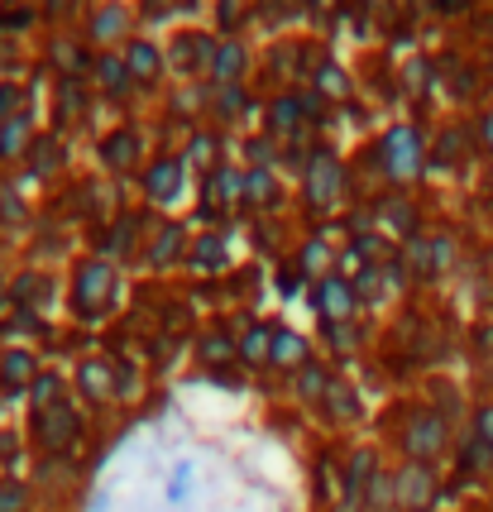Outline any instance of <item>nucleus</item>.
<instances>
[{
  "instance_id": "nucleus-54",
  "label": "nucleus",
  "mask_w": 493,
  "mask_h": 512,
  "mask_svg": "<svg viewBox=\"0 0 493 512\" xmlns=\"http://www.w3.org/2000/svg\"><path fill=\"white\" fill-rule=\"evenodd\" d=\"M489 512H493V493H489Z\"/></svg>"
},
{
  "instance_id": "nucleus-38",
  "label": "nucleus",
  "mask_w": 493,
  "mask_h": 512,
  "mask_svg": "<svg viewBox=\"0 0 493 512\" xmlns=\"http://www.w3.org/2000/svg\"><path fill=\"white\" fill-rule=\"evenodd\" d=\"M307 359H316V350H312V340L302 331H288V326H278V335H273V359H269V369L273 374H297Z\"/></svg>"
},
{
  "instance_id": "nucleus-14",
  "label": "nucleus",
  "mask_w": 493,
  "mask_h": 512,
  "mask_svg": "<svg viewBox=\"0 0 493 512\" xmlns=\"http://www.w3.org/2000/svg\"><path fill=\"white\" fill-rule=\"evenodd\" d=\"M187 249H192V235H187V225L182 221H158L149 225V235H144V245H139V268H149V273H168V268L187 264Z\"/></svg>"
},
{
  "instance_id": "nucleus-25",
  "label": "nucleus",
  "mask_w": 493,
  "mask_h": 512,
  "mask_svg": "<svg viewBox=\"0 0 493 512\" xmlns=\"http://www.w3.org/2000/svg\"><path fill=\"white\" fill-rule=\"evenodd\" d=\"M202 206L211 211V216L240 211V206H245V168L221 163L216 173H206V178H202Z\"/></svg>"
},
{
  "instance_id": "nucleus-37",
  "label": "nucleus",
  "mask_w": 493,
  "mask_h": 512,
  "mask_svg": "<svg viewBox=\"0 0 493 512\" xmlns=\"http://www.w3.org/2000/svg\"><path fill=\"white\" fill-rule=\"evenodd\" d=\"M259 106H264V101H254L249 87H211V106H206V115H211L216 125H240V120H249V115H259Z\"/></svg>"
},
{
  "instance_id": "nucleus-40",
  "label": "nucleus",
  "mask_w": 493,
  "mask_h": 512,
  "mask_svg": "<svg viewBox=\"0 0 493 512\" xmlns=\"http://www.w3.org/2000/svg\"><path fill=\"white\" fill-rule=\"evenodd\" d=\"M34 139H39V130H34V111L15 115L10 125H0V163H24L29 149H34Z\"/></svg>"
},
{
  "instance_id": "nucleus-22",
  "label": "nucleus",
  "mask_w": 493,
  "mask_h": 512,
  "mask_svg": "<svg viewBox=\"0 0 493 512\" xmlns=\"http://www.w3.org/2000/svg\"><path fill=\"white\" fill-rule=\"evenodd\" d=\"M379 469H383V460L374 446H359L345 455V469H340V512L364 508V493H369V484H374Z\"/></svg>"
},
{
  "instance_id": "nucleus-30",
  "label": "nucleus",
  "mask_w": 493,
  "mask_h": 512,
  "mask_svg": "<svg viewBox=\"0 0 493 512\" xmlns=\"http://www.w3.org/2000/svg\"><path fill=\"white\" fill-rule=\"evenodd\" d=\"M273 335L278 326L273 321H245V331L235 335V364H245L254 374H264L273 359Z\"/></svg>"
},
{
  "instance_id": "nucleus-42",
  "label": "nucleus",
  "mask_w": 493,
  "mask_h": 512,
  "mask_svg": "<svg viewBox=\"0 0 493 512\" xmlns=\"http://www.w3.org/2000/svg\"><path fill=\"white\" fill-rule=\"evenodd\" d=\"M350 283H355V292H359V307H374V312H379V307H388V302L398 297V292L388 288V278H383V264L359 268Z\"/></svg>"
},
{
  "instance_id": "nucleus-39",
  "label": "nucleus",
  "mask_w": 493,
  "mask_h": 512,
  "mask_svg": "<svg viewBox=\"0 0 493 512\" xmlns=\"http://www.w3.org/2000/svg\"><path fill=\"white\" fill-rule=\"evenodd\" d=\"M192 359H197L202 369H216V374H221L225 364H235V335L225 331V326H206V331H197Z\"/></svg>"
},
{
  "instance_id": "nucleus-55",
  "label": "nucleus",
  "mask_w": 493,
  "mask_h": 512,
  "mask_svg": "<svg viewBox=\"0 0 493 512\" xmlns=\"http://www.w3.org/2000/svg\"><path fill=\"white\" fill-rule=\"evenodd\" d=\"M489 106H493V101H489Z\"/></svg>"
},
{
  "instance_id": "nucleus-48",
  "label": "nucleus",
  "mask_w": 493,
  "mask_h": 512,
  "mask_svg": "<svg viewBox=\"0 0 493 512\" xmlns=\"http://www.w3.org/2000/svg\"><path fill=\"white\" fill-rule=\"evenodd\" d=\"M240 149H245V163H249V168H283V144H273L264 130L249 134Z\"/></svg>"
},
{
  "instance_id": "nucleus-2",
  "label": "nucleus",
  "mask_w": 493,
  "mask_h": 512,
  "mask_svg": "<svg viewBox=\"0 0 493 512\" xmlns=\"http://www.w3.org/2000/svg\"><path fill=\"white\" fill-rule=\"evenodd\" d=\"M426 149L431 134L417 120H398L369 144V168L383 178V187H412L426 178Z\"/></svg>"
},
{
  "instance_id": "nucleus-9",
  "label": "nucleus",
  "mask_w": 493,
  "mask_h": 512,
  "mask_svg": "<svg viewBox=\"0 0 493 512\" xmlns=\"http://www.w3.org/2000/svg\"><path fill=\"white\" fill-rule=\"evenodd\" d=\"M187 178H192V168L182 163V154L173 149H158L149 163H144V173H139V197L144 206H158V211H168V206H178L187 197Z\"/></svg>"
},
{
  "instance_id": "nucleus-21",
  "label": "nucleus",
  "mask_w": 493,
  "mask_h": 512,
  "mask_svg": "<svg viewBox=\"0 0 493 512\" xmlns=\"http://www.w3.org/2000/svg\"><path fill=\"white\" fill-rule=\"evenodd\" d=\"M5 292H10V307H20V312H48V302H53V292H58V278L39 264H24L15 268L10 278H5Z\"/></svg>"
},
{
  "instance_id": "nucleus-50",
  "label": "nucleus",
  "mask_w": 493,
  "mask_h": 512,
  "mask_svg": "<svg viewBox=\"0 0 493 512\" xmlns=\"http://www.w3.org/2000/svg\"><path fill=\"white\" fill-rule=\"evenodd\" d=\"M465 431H470L479 446H489L493 450V398H479L470 407V422H465Z\"/></svg>"
},
{
  "instance_id": "nucleus-27",
  "label": "nucleus",
  "mask_w": 493,
  "mask_h": 512,
  "mask_svg": "<svg viewBox=\"0 0 493 512\" xmlns=\"http://www.w3.org/2000/svg\"><path fill=\"white\" fill-rule=\"evenodd\" d=\"M307 91H316L326 106H336V101H350V91H355V77H350V67L340 63V58H331V53H316L312 72H307V82H302Z\"/></svg>"
},
{
  "instance_id": "nucleus-4",
  "label": "nucleus",
  "mask_w": 493,
  "mask_h": 512,
  "mask_svg": "<svg viewBox=\"0 0 493 512\" xmlns=\"http://www.w3.org/2000/svg\"><path fill=\"white\" fill-rule=\"evenodd\" d=\"M297 197L307 211H340L345 201H350V168H345V158L331 149V144H316L307 149V163H302V173H297Z\"/></svg>"
},
{
  "instance_id": "nucleus-13",
  "label": "nucleus",
  "mask_w": 493,
  "mask_h": 512,
  "mask_svg": "<svg viewBox=\"0 0 493 512\" xmlns=\"http://www.w3.org/2000/svg\"><path fill=\"white\" fill-rule=\"evenodd\" d=\"M470 158H479L474 144V120H446L431 130V149H426V173H460Z\"/></svg>"
},
{
  "instance_id": "nucleus-53",
  "label": "nucleus",
  "mask_w": 493,
  "mask_h": 512,
  "mask_svg": "<svg viewBox=\"0 0 493 512\" xmlns=\"http://www.w3.org/2000/svg\"><path fill=\"white\" fill-rule=\"evenodd\" d=\"M479 379H484V398H493V364H484V374H479Z\"/></svg>"
},
{
  "instance_id": "nucleus-34",
  "label": "nucleus",
  "mask_w": 493,
  "mask_h": 512,
  "mask_svg": "<svg viewBox=\"0 0 493 512\" xmlns=\"http://www.w3.org/2000/svg\"><path fill=\"white\" fill-rule=\"evenodd\" d=\"M321 412V422L326 426H336V431H345V426H355L359 417H364V402H359V388L350 379H340L336 374V383H331V393H326V402L316 407Z\"/></svg>"
},
{
  "instance_id": "nucleus-15",
  "label": "nucleus",
  "mask_w": 493,
  "mask_h": 512,
  "mask_svg": "<svg viewBox=\"0 0 493 512\" xmlns=\"http://www.w3.org/2000/svg\"><path fill=\"white\" fill-rule=\"evenodd\" d=\"M254 63L259 58H254L245 34H221L216 53H211V67H206V87H249Z\"/></svg>"
},
{
  "instance_id": "nucleus-12",
  "label": "nucleus",
  "mask_w": 493,
  "mask_h": 512,
  "mask_svg": "<svg viewBox=\"0 0 493 512\" xmlns=\"http://www.w3.org/2000/svg\"><path fill=\"white\" fill-rule=\"evenodd\" d=\"M216 29H178L168 34L163 48H168V77L173 82H206V67H211V53H216Z\"/></svg>"
},
{
  "instance_id": "nucleus-18",
  "label": "nucleus",
  "mask_w": 493,
  "mask_h": 512,
  "mask_svg": "<svg viewBox=\"0 0 493 512\" xmlns=\"http://www.w3.org/2000/svg\"><path fill=\"white\" fill-rule=\"evenodd\" d=\"M72 393L87 407H111L115 402V355H82L72 364Z\"/></svg>"
},
{
  "instance_id": "nucleus-7",
  "label": "nucleus",
  "mask_w": 493,
  "mask_h": 512,
  "mask_svg": "<svg viewBox=\"0 0 493 512\" xmlns=\"http://www.w3.org/2000/svg\"><path fill=\"white\" fill-rule=\"evenodd\" d=\"M139 15L135 5H120V0H106V5H87L82 10V39H87L91 53H120L139 34Z\"/></svg>"
},
{
  "instance_id": "nucleus-35",
  "label": "nucleus",
  "mask_w": 493,
  "mask_h": 512,
  "mask_svg": "<svg viewBox=\"0 0 493 512\" xmlns=\"http://www.w3.org/2000/svg\"><path fill=\"white\" fill-rule=\"evenodd\" d=\"M297 273L302 278H312V283H321V278H331V273H340V249L326 240V235H307L302 245H297Z\"/></svg>"
},
{
  "instance_id": "nucleus-5",
  "label": "nucleus",
  "mask_w": 493,
  "mask_h": 512,
  "mask_svg": "<svg viewBox=\"0 0 493 512\" xmlns=\"http://www.w3.org/2000/svg\"><path fill=\"white\" fill-rule=\"evenodd\" d=\"M398 455L417 465H441L446 455H455V422L426 402H412L398 422Z\"/></svg>"
},
{
  "instance_id": "nucleus-11",
  "label": "nucleus",
  "mask_w": 493,
  "mask_h": 512,
  "mask_svg": "<svg viewBox=\"0 0 493 512\" xmlns=\"http://www.w3.org/2000/svg\"><path fill=\"white\" fill-rule=\"evenodd\" d=\"M393 489H398V512H436L441 498H446V479H441V465L398 460L393 465Z\"/></svg>"
},
{
  "instance_id": "nucleus-43",
  "label": "nucleus",
  "mask_w": 493,
  "mask_h": 512,
  "mask_svg": "<svg viewBox=\"0 0 493 512\" xmlns=\"http://www.w3.org/2000/svg\"><path fill=\"white\" fill-rule=\"evenodd\" d=\"M39 508V489L20 479V474H0V512H34Z\"/></svg>"
},
{
  "instance_id": "nucleus-28",
  "label": "nucleus",
  "mask_w": 493,
  "mask_h": 512,
  "mask_svg": "<svg viewBox=\"0 0 493 512\" xmlns=\"http://www.w3.org/2000/svg\"><path fill=\"white\" fill-rule=\"evenodd\" d=\"M178 154H182V163H187V168H197L202 178H206V173H216L221 163H230V158H225L221 134H216V125H192Z\"/></svg>"
},
{
  "instance_id": "nucleus-1",
  "label": "nucleus",
  "mask_w": 493,
  "mask_h": 512,
  "mask_svg": "<svg viewBox=\"0 0 493 512\" xmlns=\"http://www.w3.org/2000/svg\"><path fill=\"white\" fill-rule=\"evenodd\" d=\"M63 297H68V312L77 321H106V316L120 307L125 297V268L115 259H101V254H82L68 264V278H63Z\"/></svg>"
},
{
  "instance_id": "nucleus-47",
  "label": "nucleus",
  "mask_w": 493,
  "mask_h": 512,
  "mask_svg": "<svg viewBox=\"0 0 493 512\" xmlns=\"http://www.w3.org/2000/svg\"><path fill=\"white\" fill-rule=\"evenodd\" d=\"M359 512H398V489H393V465H383L374 474V484L364 493V508Z\"/></svg>"
},
{
  "instance_id": "nucleus-51",
  "label": "nucleus",
  "mask_w": 493,
  "mask_h": 512,
  "mask_svg": "<svg viewBox=\"0 0 493 512\" xmlns=\"http://www.w3.org/2000/svg\"><path fill=\"white\" fill-rule=\"evenodd\" d=\"M470 120H474V144H479V158H489L493 163V106H479Z\"/></svg>"
},
{
  "instance_id": "nucleus-16",
  "label": "nucleus",
  "mask_w": 493,
  "mask_h": 512,
  "mask_svg": "<svg viewBox=\"0 0 493 512\" xmlns=\"http://www.w3.org/2000/svg\"><path fill=\"white\" fill-rule=\"evenodd\" d=\"M120 53H125V67H130V77H135L139 91H163L173 82V77H168V48H163V39H154V34L139 29Z\"/></svg>"
},
{
  "instance_id": "nucleus-29",
  "label": "nucleus",
  "mask_w": 493,
  "mask_h": 512,
  "mask_svg": "<svg viewBox=\"0 0 493 512\" xmlns=\"http://www.w3.org/2000/svg\"><path fill=\"white\" fill-rule=\"evenodd\" d=\"M187 268H192V273H225V268H230V235H225L221 225H206V230L192 235Z\"/></svg>"
},
{
  "instance_id": "nucleus-44",
  "label": "nucleus",
  "mask_w": 493,
  "mask_h": 512,
  "mask_svg": "<svg viewBox=\"0 0 493 512\" xmlns=\"http://www.w3.org/2000/svg\"><path fill=\"white\" fill-rule=\"evenodd\" d=\"M77 479V465H68V455H39L34 460V484L48 493H58L63 484H72Z\"/></svg>"
},
{
  "instance_id": "nucleus-45",
  "label": "nucleus",
  "mask_w": 493,
  "mask_h": 512,
  "mask_svg": "<svg viewBox=\"0 0 493 512\" xmlns=\"http://www.w3.org/2000/svg\"><path fill=\"white\" fill-rule=\"evenodd\" d=\"M24 111H34V87L20 82V77H5V82H0V125H10V120Z\"/></svg>"
},
{
  "instance_id": "nucleus-46",
  "label": "nucleus",
  "mask_w": 493,
  "mask_h": 512,
  "mask_svg": "<svg viewBox=\"0 0 493 512\" xmlns=\"http://www.w3.org/2000/svg\"><path fill=\"white\" fill-rule=\"evenodd\" d=\"M144 398V374H139V364L130 355L115 359V402L120 407H130V402Z\"/></svg>"
},
{
  "instance_id": "nucleus-32",
  "label": "nucleus",
  "mask_w": 493,
  "mask_h": 512,
  "mask_svg": "<svg viewBox=\"0 0 493 512\" xmlns=\"http://www.w3.org/2000/svg\"><path fill=\"white\" fill-rule=\"evenodd\" d=\"M465 268V240L455 225H431V283L441 278H460Z\"/></svg>"
},
{
  "instance_id": "nucleus-17",
  "label": "nucleus",
  "mask_w": 493,
  "mask_h": 512,
  "mask_svg": "<svg viewBox=\"0 0 493 512\" xmlns=\"http://www.w3.org/2000/svg\"><path fill=\"white\" fill-rule=\"evenodd\" d=\"M39 374H44V359L34 345H24V340L0 345V398H29Z\"/></svg>"
},
{
  "instance_id": "nucleus-36",
  "label": "nucleus",
  "mask_w": 493,
  "mask_h": 512,
  "mask_svg": "<svg viewBox=\"0 0 493 512\" xmlns=\"http://www.w3.org/2000/svg\"><path fill=\"white\" fill-rule=\"evenodd\" d=\"M87 106H91L87 77H53V115H58V125L87 120Z\"/></svg>"
},
{
  "instance_id": "nucleus-3",
  "label": "nucleus",
  "mask_w": 493,
  "mask_h": 512,
  "mask_svg": "<svg viewBox=\"0 0 493 512\" xmlns=\"http://www.w3.org/2000/svg\"><path fill=\"white\" fill-rule=\"evenodd\" d=\"M321 120H326V101L307 87H288V91L278 87L259 106V130L269 134L273 144H283V149L302 144V134L312 130V125H321Z\"/></svg>"
},
{
  "instance_id": "nucleus-26",
  "label": "nucleus",
  "mask_w": 493,
  "mask_h": 512,
  "mask_svg": "<svg viewBox=\"0 0 493 512\" xmlns=\"http://www.w3.org/2000/svg\"><path fill=\"white\" fill-rule=\"evenodd\" d=\"M68 144L58 139V134H39L34 139V149L24 158V182H34V187H48V182H58L68 173Z\"/></svg>"
},
{
  "instance_id": "nucleus-8",
  "label": "nucleus",
  "mask_w": 493,
  "mask_h": 512,
  "mask_svg": "<svg viewBox=\"0 0 493 512\" xmlns=\"http://www.w3.org/2000/svg\"><path fill=\"white\" fill-rule=\"evenodd\" d=\"M369 221H374V230L388 235L393 245H403L407 235L426 230V211H422V201L412 197L407 187H383V192L369 197Z\"/></svg>"
},
{
  "instance_id": "nucleus-6",
  "label": "nucleus",
  "mask_w": 493,
  "mask_h": 512,
  "mask_svg": "<svg viewBox=\"0 0 493 512\" xmlns=\"http://www.w3.org/2000/svg\"><path fill=\"white\" fill-rule=\"evenodd\" d=\"M24 436H29V446L39 450V455H72L77 441L87 436V417L68 398V402H58V407H48V412H29Z\"/></svg>"
},
{
  "instance_id": "nucleus-20",
  "label": "nucleus",
  "mask_w": 493,
  "mask_h": 512,
  "mask_svg": "<svg viewBox=\"0 0 493 512\" xmlns=\"http://www.w3.org/2000/svg\"><path fill=\"white\" fill-rule=\"evenodd\" d=\"M312 312L321 326H336V321H355L364 307H359V292L345 273H331L312 288Z\"/></svg>"
},
{
  "instance_id": "nucleus-24",
  "label": "nucleus",
  "mask_w": 493,
  "mask_h": 512,
  "mask_svg": "<svg viewBox=\"0 0 493 512\" xmlns=\"http://www.w3.org/2000/svg\"><path fill=\"white\" fill-rule=\"evenodd\" d=\"M441 82H446L450 101L455 106H474L484 91H489V67L479 63V58H446V67H441Z\"/></svg>"
},
{
  "instance_id": "nucleus-19",
  "label": "nucleus",
  "mask_w": 493,
  "mask_h": 512,
  "mask_svg": "<svg viewBox=\"0 0 493 512\" xmlns=\"http://www.w3.org/2000/svg\"><path fill=\"white\" fill-rule=\"evenodd\" d=\"M91 58H96V53L87 48L82 29H53L44 39V67L53 77H87Z\"/></svg>"
},
{
  "instance_id": "nucleus-23",
  "label": "nucleus",
  "mask_w": 493,
  "mask_h": 512,
  "mask_svg": "<svg viewBox=\"0 0 493 512\" xmlns=\"http://www.w3.org/2000/svg\"><path fill=\"white\" fill-rule=\"evenodd\" d=\"M87 82L91 91L101 96V101H130L135 96V77H130V67H125V53H96L91 58V72H87Z\"/></svg>"
},
{
  "instance_id": "nucleus-49",
  "label": "nucleus",
  "mask_w": 493,
  "mask_h": 512,
  "mask_svg": "<svg viewBox=\"0 0 493 512\" xmlns=\"http://www.w3.org/2000/svg\"><path fill=\"white\" fill-rule=\"evenodd\" d=\"M321 340H326L336 355H355L359 340H364V331H359L355 321H336V326H321Z\"/></svg>"
},
{
  "instance_id": "nucleus-31",
  "label": "nucleus",
  "mask_w": 493,
  "mask_h": 512,
  "mask_svg": "<svg viewBox=\"0 0 493 512\" xmlns=\"http://www.w3.org/2000/svg\"><path fill=\"white\" fill-rule=\"evenodd\" d=\"M331 383H336V369H331L326 359H307V364L288 379V393L297 407H321L326 393H331Z\"/></svg>"
},
{
  "instance_id": "nucleus-41",
  "label": "nucleus",
  "mask_w": 493,
  "mask_h": 512,
  "mask_svg": "<svg viewBox=\"0 0 493 512\" xmlns=\"http://www.w3.org/2000/svg\"><path fill=\"white\" fill-rule=\"evenodd\" d=\"M72 398V374L63 369H44L34 388H29V412H48V407H58V402Z\"/></svg>"
},
{
  "instance_id": "nucleus-33",
  "label": "nucleus",
  "mask_w": 493,
  "mask_h": 512,
  "mask_svg": "<svg viewBox=\"0 0 493 512\" xmlns=\"http://www.w3.org/2000/svg\"><path fill=\"white\" fill-rule=\"evenodd\" d=\"M288 187L278 168H245V206L249 211H283Z\"/></svg>"
},
{
  "instance_id": "nucleus-10",
  "label": "nucleus",
  "mask_w": 493,
  "mask_h": 512,
  "mask_svg": "<svg viewBox=\"0 0 493 512\" xmlns=\"http://www.w3.org/2000/svg\"><path fill=\"white\" fill-rule=\"evenodd\" d=\"M149 158L154 154H149L139 125H111V130L96 139V163H101L106 178H139Z\"/></svg>"
},
{
  "instance_id": "nucleus-52",
  "label": "nucleus",
  "mask_w": 493,
  "mask_h": 512,
  "mask_svg": "<svg viewBox=\"0 0 493 512\" xmlns=\"http://www.w3.org/2000/svg\"><path fill=\"white\" fill-rule=\"evenodd\" d=\"M15 312V307H10V292H5V283H0V326H5V316Z\"/></svg>"
}]
</instances>
